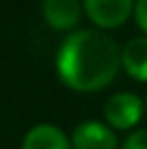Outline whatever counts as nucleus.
Wrapping results in <instances>:
<instances>
[{"instance_id":"nucleus-1","label":"nucleus","mask_w":147,"mask_h":149,"mask_svg":"<svg viewBox=\"0 0 147 149\" xmlns=\"http://www.w3.org/2000/svg\"><path fill=\"white\" fill-rule=\"evenodd\" d=\"M121 54L108 35L100 30H76L56 54L61 80L74 91H100L119 71Z\"/></svg>"},{"instance_id":"nucleus-2","label":"nucleus","mask_w":147,"mask_h":149,"mask_svg":"<svg viewBox=\"0 0 147 149\" xmlns=\"http://www.w3.org/2000/svg\"><path fill=\"white\" fill-rule=\"evenodd\" d=\"M141 115H143V102L134 93H117L108 97L104 104V117L117 130H128L139 123Z\"/></svg>"},{"instance_id":"nucleus-3","label":"nucleus","mask_w":147,"mask_h":149,"mask_svg":"<svg viewBox=\"0 0 147 149\" xmlns=\"http://www.w3.org/2000/svg\"><path fill=\"white\" fill-rule=\"evenodd\" d=\"M134 0H84V11L95 26L117 28L128 19Z\"/></svg>"},{"instance_id":"nucleus-4","label":"nucleus","mask_w":147,"mask_h":149,"mask_svg":"<svg viewBox=\"0 0 147 149\" xmlns=\"http://www.w3.org/2000/svg\"><path fill=\"white\" fill-rule=\"evenodd\" d=\"M74 149H117V136L98 121H84L74 130Z\"/></svg>"},{"instance_id":"nucleus-5","label":"nucleus","mask_w":147,"mask_h":149,"mask_svg":"<svg viewBox=\"0 0 147 149\" xmlns=\"http://www.w3.org/2000/svg\"><path fill=\"white\" fill-rule=\"evenodd\" d=\"M43 19L56 30H69L78 24L82 4L80 0H43Z\"/></svg>"},{"instance_id":"nucleus-6","label":"nucleus","mask_w":147,"mask_h":149,"mask_svg":"<svg viewBox=\"0 0 147 149\" xmlns=\"http://www.w3.org/2000/svg\"><path fill=\"white\" fill-rule=\"evenodd\" d=\"M121 65L130 78L147 82V37L130 39L121 50Z\"/></svg>"},{"instance_id":"nucleus-7","label":"nucleus","mask_w":147,"mask_h":149,"mask_svg":"<svg viewBox=\"0 0 147 149\" xmlns=\"http://www.w3.org/2000/svg\"><path fill=\"white\" fill-rule=\"evenodd\" d=\"M22 149H72L67 143V136L50 123H39L24 136Z\"/></svg>"},{"instance_id":"nucleus-8","label":"nucleus","mask_w":147,"mask_h":149,"mask_svg":"<svg viewBox=\"0 0 147 149\" xmlns=\"http://www.w3.org/2000/svg\"><path fill=\"white\" fill-rule=\"evenodd\" d=\"M121 149H147V130H136L123 141Z\"/></svg>"},{"instance_id":"nucleus-9","label":"nucleus","mask_w":147,"mask_h":149,"mask_svg":"<svg viewBox=\"0 0 147 149\" xmlns=\"http://www.w3.org/2000/svg\"><path fill=\"white\" fill-rule=\"evenodd\" d=\"M136 24L147 33V0H136Z\"/></svg>"}]
</instances>
